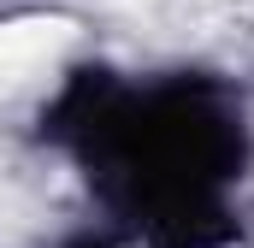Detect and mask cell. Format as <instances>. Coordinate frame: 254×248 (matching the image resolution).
Returning <instances> with one entry per match:
<instances>
[{
    "label": "cell",
    "instance_id": "obj_1",
    "mask_svg": "<svg viewBox=\"0 0 254 248\" xmlns=\"http://www.w3.org/2000/svg\"><path fill=\"white\" fill-rule=\"evenodd\" d=\"M71 42H77V30L65 18H18V24H0V89H18V83L54 71Z\"/></svg>",
    "mask_w": 254,
    "mask_h": 248
}]
</instances>
